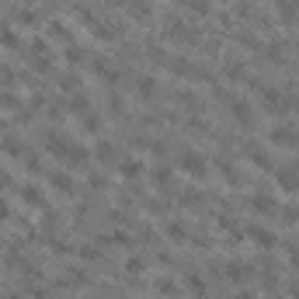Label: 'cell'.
<instances>
[{"label":"cell","mask_w":299,"mask_h":299,"mask_svg":"<svg viewBox=\"0 0 299 299\" xmlns=\"http://www.w3.org/2000/svg\"><path fill=\"white\" fill-rule=\"evenodd\" d=\"M45 146H49V153L63 164H70V167H84L87 160H91V150H84L80 143H70L63 140V136H45Z\"/></svg>","instance_id":"6da1fadb"},{"label":"cell","mask_w":299,"mask_h":299,"mask_svg":"<svg viewBox=\"0 0 299 299\" xmlns=\"http://www.w3.org/2000/svg\"><path fill=\"white\" fill-rule=\"evenodd\" d=\"M178 171H184L188 178H205V171H209V164L202 157L199 150H184L178 157Z\"/></svg>","instance_id":"7a4b0ae2"},{"label":"cell","mask_w":299,"mask_h":299,"mask_svg":"<svg viewBox=\"0 0 299 299\" xmlns=\"http://www.w3.org/2000/svg\"><path fill=\"white\" fill-rule=\"evenodd\" d=\"M275 181H279L282 192H299V167H279Z\"/></svg>","instance_id":"3957f363"},{"label":"cell","mask_w":299,"mask_h":299,"mask_svg":"<svg viewBox=\"0 0 299 299\" xmlns=\"http://www.w3.org/2000/svg\"><path fill=\"white\" fill-rule=\"evenodd\" d=\"M230 112H233V119H237L240 125H254V108H251V104H247L243 98H233Z\"/></svg>","instance_id":"277c9868"},{"label":"cell","mask_w":299,"mask_h":299,"mask_svg":"<svg viewBox=\"0 0 299 299\" xmlns=\"http://www.w3.org/2000/svg\"><path fill=\"white\" fill-rule=\"evenodd\" d=\"M268 140L279 143V146H296L299 136H296V129H289V125H275V129L268 132Z\"/></svg>","instance_id":"5b68a950"},{"label":"cell","mask_w":299,"mask_h":299,"mask_svg":"<svg viewBox=\"0 0 299 299\" xmlns=\"http://www.w3.org/2000/svg\"><path fill=\"white\" fill-rule=\"evenodd\" d=\"M66 112H70V115H84V119H87V115H91V98H87V94H73V98L66 101Z\"/></svg>","instance_id":"8992f818"},{"label":"cell","mask_w":299,"mask_h":299,"mask_svg":"<svg viewBox=\"0 0 299 299\" xmlns=\"http://www.w3.org/2000/svg\"><path fill=\"white\" fill-rule=\"evenodd\" d=\"M247 237L254 240V243H261V247H275V237L264 226H247Z\"/></svg>","instance_id":"52a82bcc"},{"label":"cell","mask_w":299,"mask_h":299,"mask_svg":"<svg viewBox=\"0 0 299 299\" xmlns=\"http://www.w3.org/2000/svg\"><path fill=\"white\" fill-rule=\"evenodd\" d=\"M275 7H279V18L282 21H292L299 14V0H275Z\"/></svg>","instance_id":"ba28073f"},{"label":"cell","mask_w":299,"mask_h":299,"mask_svg":"<svg viewBox=\"0 0 299 299\" xmlns=\"http://www.w3.org/2000/svg\"><path fill=\"white\" fill-rule=\"evenodd\" d=\"M251 205H254V212H271V209H275V199H271L268 192H258V195L251 199Z\"/></svg>","instance_id":"9c48e42d"},{"label":"cell","mask_w":299,"mask_h":299,"mask_svg":"<svg viewBox=\"0 0 299 299\" xmlns=\"http://www.w3.org/2000/svg\"><path fill=\"white\" fill-rule=\"evenodd\" d=\"M119 171H122V178H140L143 164L140 160H119Z\"/></svg>","instance_id":"30bf717a"},{"label":"cell","mask_w":299,"mask_h":299,"mask_svg":"<svg viewBox=\"0 0 299 299\" xmlns=\"http://www.w3.org/2000/svg\"><path fill=\"white\" fill-rule=\"evenodd\" d=\"M21 199L28 202V205H35V209H39V205H45V202H42V192L35 188V184H24V188H21Z\"/></svg>","instance_id":"8fae6325"},{"label":"cell","mask_w":299,"mask_h":299,"mask_svg":"<svg viewBox=\"0 0 299 299\" xmlns=\"http://www.w3.org/2000/svg\"><path fill=\"white\" fill-rule=\"evenodd\" d=\"M167 240H174V243H184V240H188V230H184V223H167Z\"/></svg>","instance_id":"7c38bea8"},{"label":"cell","mask_w":299,"mask_h":299,"mask_svg":"<svg viewBox=\"0 0 299 299\" xmlns=\"http://www.w3.org/2000/svg\"><path fill=\"white\" fill-rule=\"evenodd\" d=\"M136 91H140V98H153L157 80H153V77H140V80H136Z\"/></svg>","instance_id":"4fadbf2b"},{"label":"cell","mask_w":299,"mask_h":299,"mask_svg":"<svg viewBox=\"0 0 299 299\" xmlns=\"http://www.w3.org/2000/svg\"><path fill=\"white\" fill-rule=\"evenodd\" d=\"M98 160L101 164H115V160H119L115 146H112V143H98Z\"/></svg>","instance_id":"5bb4252c"},{"label":"cell","mask_w":299,"mask_h":299,"mask_svg":"<svg viewBox=\"0 0 299 299\" xmlns=\"http://www.w3.org/2000/svg\"><path fill=\"white\" fill-rule=\"evenodd\" d=\"M0 45L4 49H18V32L14 28H0Z\"/></svg>","instance_id":"9a60e30c"},{"label":"cell","mask_w":299,"mask_h":299,"mask_svg":"<svg viewBox=\"0 0 299 299\" xmlns=\"http://www.w3.org/2000/svg\"><path fill=\"white\" fill-rule=\"evenodd\" d=\"M52 184H56V188H60V192H73V181L66 178V174H63V171H56V174H52Z\"/></svg>","instance_id":"2e32d148"},{"label":"cell","mask_w":299,"mask_h":299,"mask_svg":"<svg viewBox=\"0 0 299 299\" xmlns=\"http://www.w3.org/2000/svg\"><path fill=\"white\" fill-rule=\"evenodd\" d=\"M188 289H192L195 296H205V282H202V275H188Z\"/></svg>","instance_id":"e0dca14e"},{"label":"cell","mask_w":299,"mask_h":299,"mask_svg":"<svg viewBox=\"0 0 299 299\" xmlns=\"http://www.w3.org/2000/svg\"><path fill=\"white\" fill-rule=\"evenodd\" d=\"M129 7H132L136 18H146V14H150V4H146V0H129Z\"/></svg>","instance_id":"ac0fdd59"},{"label":"cell","mask_w":299,"mask_h":299,"mask_svg":"<svg viewBox=\"0 0 299 299\" xmlns=\"http://www.w3.org/2000/svg\"><path fill=\"white\" fill-rule=\"evenodd\" d=\"M157 289H160V296H174V292H178V285H174L171 279H160V282H157Z\"/></svg>","instance_id":"d6986e66"},{"label":"cell","mask_w":299,"mask_h":299,"mask_svg":"<svg viewBox=\"0 0 299 299\" xmlns=\"http://www.w3.org/2000/svg\"><path fill=\"white\" fill-rule=\"evenodd\" d=\"M98 129H101V122H98V115L91 112V115L84 119V132H98Z\"/></svg>","instance_id":"ffe728a7"},{"label":"cell","mask_w":299,"mask_h":299,"mask_svg":"<svg viewBox=\"0 0 299 299\" xmlns=\"http://www.w3.org/2000/svg\"><path fill=\"white\" fill-rule=\"evenodd\" d=\"M4 150H7L11 157H21V143L18 140H4Z\"/></svg>","instance_id":"44dd1931"},{"label":"cell","mask_w":299,"mask_h":299,"mask_svg":"<svg viewBox=\"0 0 299 299\" xmlns=\"http://www.w3.org/2000/svg\"><path fill=\"white\" fill-rule=\"evenodd\" d=\"M226 77H230V80H243V70H240V63H230V66H226Z\"/></svg>","instance_id":"7402d4cb"},{"label":"cell","mask_w":299,"mask_h":299,"mask_svg":"<svg viewBox=\"0 0 299 299\" xmlns=\"http://www.w3.org/2000/svg\"><path fill=\"white\" fill-rule=\"evenodd\" d=\"M77 254H80V258H84V261H98V258H101V254H98V251H94V247H80Z\"/></svg>","instance_id":"603a6c76"},{"label":"cell","mask_w":299,"mask_h":299,"mask_svg":"<svg viewBox=\"0 0 299 299\" xmlns=\"http://www.w3.org/2000/svg\"><path fill=\"white\" fill-rule=\"evenodd\" d=\"M125 271H129V275H140V271H143V261H140V258H129Z\"/></svg>","instance_id":"cb8c5ba5"},{"label":"cell","mask_w":299,"mask_h":299,"mask_svg":"<svg viewBox=\"0 0 299 299\" xmlns=\"http://www.w3.org/2000/svg\"><path fill=\"white\" fill-rule=\"evenodd\" d=\"M157 184H160V188L171 184V171H167V167H160V171H157Z\"/></svg>","instance_id":"d4e9b609"},{"label":"cell","mask_w":299,"mask_h":299,"mask_svg":"<svg viewBox=\"0 0 299 299\" xmlns=\"http://www.w3.org/2000/svg\"><path fill=\"white\" fill-rule=\"evenodd\" d=\"M184 4H188L192 11H199V14H205V11H209V4H205V0H184Z\"/></svg>","instance_id":"484cf974"},{"label":"cell","mask_w":299,"mask_h":299,"mask_svg":"<svg viewBox=\"0 0 299 299\" xmlns=\"http://www.w3.org/2000/svg\"><path fill=\"white\" fill-rule=\"evenodd\" d=\"M226 275H230V279H243V268H240V264H226Z\"/></svg>","instance_id":"4316f807"},{"label":"cell","mask_w":299,"mask_h":299,"mask_svg":"<svg viewBox=\"0 0 299 299\" xmlns=\"http://www.w3.org/2000/svg\"><path fill=\"white\" fill-rule=\"evenodd\" d=\"M7 220H11V205L0 199V223H7Z\"/></svg>","instance_id":"83f0119b"},{"label":"cell","mask_w":299,"mask_h":299,"mask_svg":"<svg viewBox=\"0 0 299 299\" xmlns=\"http://www.w3.org/2000/svg\"><path fill=\"white\" fill-rule=\"evenodd\" d=\"M18 21H21V24H35V14H32V11H21Z\"/></svg>","instance_id":"f1b7e54d"},{"label":"cell","mask_w":299,"mask_h":299,"mask_svg":"<svg viewBox=\"0 0 299 299\" xmlns=\"http://www.w3.org/2000/svg\"><path fill=\"white\" fill-rule=\"evenodd\" d=\"M0 104H4V108H18V98H11V94H4V98H0Z\"/></svg>","instance_id":"f546056e"},{"label":"cell","mask_w":299,"mask_h":299,"mask_svg":"<svg viewBox=\"0 0 299 299\" xmlns=\"http://www.w3.org/2000/svg\"><path fill=\"white\" fill-rule=\"evenodd\" d=\"M7 184H11V178H7V171L0 167V188H7Z\"/></svg>","instance_id":"4dcf8cb0"},{"label":"cell","mask_w":299,"mask_h":299,"mask_svg":"<svg viewBox=\"0 0 299 299\" xmlns=\"http://www.w3.org/2000/svg\"><path fill=\"white\" fill-rule=\"evenodd\" d=\"M296 104H299V101H296Z\"/></svg>","instance_id":"1f68e13d"}]
</instances>
